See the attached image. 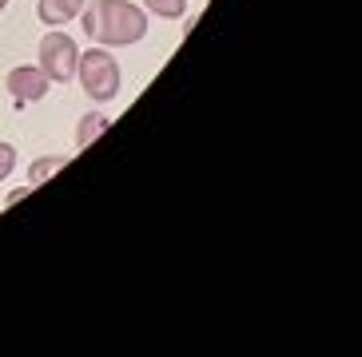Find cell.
I'll list each match as a JSON object with an SVG mask.
<instances>
[{
  "instance_id": "cell-1",
  "label": "cell",
  "mask_w": 362,
  "mask_h": 357,
  "mask_svg": "<svg viewBox=\"0 0 362 357\" xmlns=\"http://www.w3.org/2000/svg\"><path fill=\"white\" fill-rule=\"evenodd\" d=\"M80 28L100 48H132L148 36V12L132 0H88L80 8Z\"/></svg>"
},
{
  "instance_id": "cell-5",
  "label": "cell",
  "mask_w": 362,
  "mask_h": 357,
  "mask_svg": "<svg viewBox=\"0 0 362 357\" xmlns=\"http://www.w3.org/2000/svg\"><path fill=\"white\" fill-rule=\"evenodd\" d=\"M84 4L88 0H40V4H36V16H40V24H48V28H60V24L76 20Z\"/></svg>"
},
{
  "instance_id": "cell-7",
  "label": "cell",
  "mask_w": 362,
  "mask_h": 357,
  "mask_svg": "<svg viewBox=\"0 0 362 357\" xmlns=\"http://www.w3.org/2000/svg\"><path fill=\"white\" fill-rule=\"evenodd\" d=\"M68 163V155H44V159H33V167H28V187H40L48 175H56V171Z\"/></svg>"
},
{
  "instance_id": "cell-4",
  "label": "cell",
  "mask_w": 362,
  "mask_h": 357,
  "mask_svg": "<svg viewBox=\"0 0 362 357\" xmlns=\"http://www.w3.org/2000/svg\"><path fill=\"white\" fill-rule=\"evenodd\" d=\"M4 87H8V95L24 107V104H40L44 95L52 92V80H48V75L40 72V63H36V68L21 63V68H12V72H8Z\"/></svg>"
},
{
  "instance_id": "cell-6",
  "label": "cell",
  "mask_w": 362,
  "mask_h": 357,
  "mask_svg": "<svg viewBox=\"0 0 362 357\" xmlns=\"http://www.w3.org/2000/svg\"><path fill=\"white\" fill-rule=\"evenodd\" d=\"M107 131V116L104 111H88L80 123H76V147H88L92 139H100Z\"/></svg>"
},
{
  "instance_id": "cell-3",
  "label": "cell",
  "mask_w": 362,
  "mask_h": 357,
  "mask_svg": "<svg viewBox=\"0 0 362 357\" xmlns=\"http://www.w3.org/2000/svg\"><path fill=\"white\" fill-rule=\"evenodd\" d=\"M36 56H40V72L52 80V84H68L76 75V63H80V48H76V40L68 36V32L52 28L48 36L40 40V48H36Z\"/></svg>"
},
{
  "instance_id": "cell-11",
  "label": "cell",
  "mask_w": 362,
  "mask_h": 357,
  "mask_svg": "<svg viewBox=\"0 0 362 357\" xmlns=\"http://www.w3.org/2000/svg\"><path fill=\"white\" fill-rule=\"evenodd\" d=\"M4 8H8V0H0V12H4Z\"/></svg>"
},
{
  "instance_id": "cell-10",
  "label": "cell",
  "mask_w": 362,
  "mask_h": 357,
  "mask_svg": "<svg viewBox=\"0 0 362 357\" xmlns=\"http://www.w3.org/2000/svg\"><path fill=\"white\" fill-rule=\"evenodd\" d=\"M28 190H33V187H28V183H24V187H21V190H12V195H8V199H4V202H8V207H12V202H16V199H24V195H28Z\"/></svg>"
},
{
  "instance_id": "cell-9",
  "label": "cell",
  "mask_w": 362,
  "mask_h": 357,
  "mask_svg": "<svg viewBox=\"0 0 362 357\" xmlns=\"http://www.w3.org/2000/svg\"><path fill=\"white\" fill-rule=\"evenodd\" d=\"M12 171H16V147L0 139V183H4V178H8Z\"/></svg>"
},
{
  "instance_id": "cell-2",
  "label": "cell",
  "mask_w": 362,
  "mask_h": 357,
  "mask_svg": "<svg viewBox=\"0 0 362 357\" xmlns=\"http://www.w3.org/2000/svg\"><path fill=\"white\" fill-rule=\"evenodd\" d=\"M76 75H80V84H84L88 99H96V104H107V99H116L119 95V84H124V72H119V60L107 48H88L80 52V63H76Z\"/></svg>"
},
{
  "instance_id": "cell-8",
  "label": "cell",
  "mask_w": 362,
  "mask_h": 357,
  "mask_svg": "<svg viewBox=\"0 0 362 357\" xmlns=\"http://www.w3.org/2000/svg\"><path fill=\"white\" fill-rule=\"evenodd\" d=\"M144 12L160 16V20H183L187 16V0H144Z\"/></svg>"
}]
</instances>
